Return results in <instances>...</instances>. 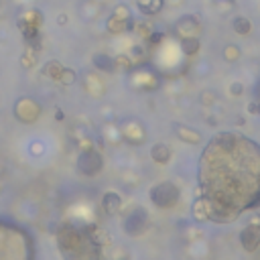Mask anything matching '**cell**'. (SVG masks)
Instances as JSON below:
<instances>
[{
	"mask_svg": "<svg viewBox=\"0 0 260 260\" xmlns=\"http://www.w3.org/2000/svg\"><path fill=\"white\" fill-rule=\"evenodd\" d=\"M224 59L230 61V63L238 61V59H240V47H236V45H226V47H224Z\"/></svg>",
	"mask_w": 260,
	"mask_h": 260,
	"instance_id": "obj_17",
	"label": "cell"
},
{
	"mask_svg": "<svg viewBox=\"0 0 260 260\" xmlns=\"http://www.w3.org/2000/svg\"><path fill=\"white\" fill-rule=\"evenodd\" d=\"M201 100H203V104H213V94L205 92V94H201Z\"/></svg>",
	"mask_w": 260,
	"mask_h": 260,
	"instance_id": "obj_24",
	"label": "cell"
},
{
	"mask_svg": "<svg viewBox=\"0 0 260 260\" xmlns=\"http://www.w3.org/2000/svg\"><path fill=\"white\" fill-rule=\"evenodd\" d=\"M240 244L246 252H254L260 246V226H256V224L246 226L240 232Z\"/></svg>",
	"mask_w": 260,
	"mask_h": 260,
	"instance_id": "obj_6",
	"label": "cell"
},
{
	"mask_svg": "<svg viewBox=\"0 0 260 260\" xmlns=\"http://www.w3.org/2000/svg\"><path fill=\"white\" fill-rule=\"evenodd\" d=\"M57 242L65 260H100V242L88 228L63 226Z\"/></svg>",
	"mask_w": 260,
	"mask_h": 260,
	"instance_id": "obj_2",
	"label": "cell"
},
{
	"mask_svg": "<svg viewBox=\"0 0 260 260\" xmlns=\"http://www.w3.org/2000/svg\"><path fill=\"white\" fill-rule=\"evenodd\" d=\"M102 205H104V209L108 211V213H116V211H120V205H122V199H120V195L118 193H106L104 195V199H102Z\"/></svg>",
	"mask_w": 260,
	"mask_h": 260,
	"instance_id": "obj_11",
	"label": "cell"
},
{
	"mask_svg": "<svg viewBox=\"0 0 260 260\" xmlns=\"http://www.w3.org/2000/svg\"><path fill=\"white\" fill-rule=\"evenodd\" d=\"M163 37H165L163 33H151V35H149V43L157 45V43H161V39H163Z\"/></svg>",
	"mask_w": 260,
	"mask_h": 260,
	"instance_id": "obj_22",
	"label": "cell"
},
{
	"mask_svg": "<svg viewBox=\"0 0 260 260\" xmlns=\"http://www.w3.org/2000/svg\"><path fill=\"white\" fill-rule=\"evenodd\" d=\"M122 226H124V232H126V234L139 236V234H143V232L149 228V215L145 213V209H135V211H130V213L124 218Z\"/></svg>",
	"mask_w": 260,
	"mask_h": 260,
	"instance_id": "obj_5",
	"label": "cell"
},
{
	"mask_svg": "<svg viewBox=\"0 0 260 260\" xmlns=\"http://www.w3.org/2000/svg\"><path fill=\"white\" fill-rule=\"evenodd\" d=\"M61 71H63V65L59 63V61H49V63H45V75H49V77H55V79H59V75H61Z\"/></svg>",
	"mask_w": 260,
	"mask_h": 260,
	"instance_id": "obj_16",
	"label": "cell"
},
{
	"mask_svg": "<svg viewBox=\"0 0 260 260\" xmlns=\"http://www.w3.org/2000/svg\"><path fill=\"white\" fill-rule=\"evenodd\" d=\"M114 63H116V69H118V67H122V69H130V67H133V59L126 57V55L114 57Z\"/></svg>",
	"mask_w": 260,
	"mask_h": 260,
	"instance_id": "obj_19",
	"label": "cell"
},
{
	"mask_svg": "<svg viewBox=\"0 0 260 260\" xmlns=\"http://www.w3.org/2000/svg\"><path fill=\"white\" fill-rule=\"evenodd\" d=\"M179 195H181V193H179L177 185H175V183H169V181L159 183V185H155V187L151 189V201H153L157 207H163V209H169V207L177 205Z\"/></svg>",
	"mask_w": 260,
	"mask_h": 260,
	"instance_id": "obj_3",
	"label": "cell"
},
{
	"mask_svg": "<svg viewBox=\"0 0 260 260\" xmlns=\"http://www.w3.org/2000/svg\"><path fill=\"white\" fill-rule=\"evenodd\" d=\"M114 15H116V17H120V19H124V21L133 19V17H130V11H128L126 7H118V9H114Z\"/></svg>",
	"mask_w": 260,
	"mask_h": 260,
	"instance_id": "obj_20",
	"label": "cell"
},
{
	"mask_svg": "<svg viewBox=\"0 0 260 260\" xmlns=\"http://www.w3.org/2000/svg\"><path fill=\"white\" fill-rule=\"evenodd\" d=\"M27 53H29V55H27V57L23 59V63H25V65H29V63H35V59H37V57H35V55L31 53V51H27Z\"/></svg>",
	"mask_w": 260,
	"mask_h": 260,
	"instance_id": "obj_25",
	"label": "cell"
},
{
	"mask_svg": "<svg viewBox=\"0 0 260 260\" xmlns=\"http://www.w3.org/2000/svg\"><path fill=\"white\" fill-rule=\"evenodd\" d=\"M39 112H41V108H39L33 100H29V98H23V100L15 106V114H17V118L23 120V122H33V120H37Z\"/></svg>",
	"mask_w": 260,
	"mask_h": 260,
	"instance_id": "obj_7",
	"label": "cell"
},
{
	"mask_svg": "<svg viewBox=\"0 0 260 260\" xmlns=\"http://www.w3.org/2000/svg\"><path fill=\"white\" fill-rule=\"evenodd\" d=\"M130 29H135L133 19L124 21V19H120V17L112 15V17H110V21H108V31H110V33H124V31H130Z\"/></svg>",
	"mask_w": 260,
	"mask_h": 260,
	"instance_id": "obj_8",
	"label": "cell"
},
{
	"mask_svg": "<svg viewBox=\"0 0 260 260\" xmlns=\"http://www.w3.org/2000/svg\"><path fill=\"white\" fill-rule=\"evenodd\" d=\"M232 29H234L238 35L246 37V35H250V31H252V23H250L246 17H234V21H232Z\"/></svg>",
	"mask_w": 260,
	"mask_h": 260,
	"instance_id": "obj_13",
	"label": "cell"
},
{
	"mask_svg": "<svg viewBox=\"0 0 260 260\" xmlns=\"http://www.w3.org/2000/svg\"><path fill=\"white\" fill-rule=\"evenodd\" d=\"M139 7L147 15H157L163 9V0H139Z\"/></svg>",
	"mask_w": 260,
	"mask_h": 260,
	"instance_id": "obj_14",
	"label": "cell"
},
{
	"mask_svg": "<svg viewBox=\"0 0 260 260\" xmlns=\"http://www.w3.org/2000/svg\"><path fill=\"white\" fill-rule=\"evenodd\" d=\"M151 157H153L155 163L165 165V163H169V159H171V149H169L167 145H163V143H157V145L151 149Z\"/></svg>",
	"mask_w": 260,
	"mask_h": 260,
	"instance_id": "obj_10",
	"label": "cell"
},
{
	"mask_svg": "<svg viewBox=\"0 0 260 260\" xmlns=\"http://www.w3.org/2000/svg\"><path fill=\"white\" fill-rule=\"evenodd\" d=\"M102 167H104L102 155H100L98 151H94V149H85V151L79 155V159H77V169H79V173H83V175H88V177L98 175V173L102 171Z\"/></svg>",
	"mask_w": 260,
	"mask_h": 260,
	"instance_id": "obj_4",
	"label": "cell"
},
{
	"mask_svg": "<svg viewBox=\"0 0 260 260\" xmlns=\"http://www.w3.org/2000/svg\"><path fill=\"white\" fill-rule=\"evenodd\" d=\"M94 65L102 71H114L116 69V63H114V57L106 55V53H98L94 55Z\"/></svg>",
	"mask_w": 260,
	"mask_h": 260,
	"instance_id": "obj_12",
	"label": "cell"
},
{
	"mask_svg": "<svg viewBox=\"0 0 260 260\" xmlns=\"http://www.w3.org/2000/svg\"><path fill=\"white\" fill-rule=\"evenodd\" d=\"M57 25H59V27L67 25V15H59V17H57Z\"/></svg>",
	"mask_w": 260,
	"mask_h": 260,
	"instance_id": "obj_26",
	"label": "cell"
},
{
	"mask_svg": "<svg viewBox=\"0 0 260 260\" xmlns=\"http://www.w3.org/2000/svg\"><path fill=\"white\" fill-rule=\"evenodd\" d=\"M181 49L185 55H195L199 51V39L197 37H183L181 39Z\"/></svg>",
	"mask_w": 260,
	"mask_h": 260,
	"instance_id": "obj_15",
	"label": "cell"
},
{
	"mask_svg": "<svg viewBox=\"0 0 260 260\" xmlns=\"http://www.w3.org/2000/svg\"><path fill=\"white\" fill-rule=\"evenodd\" d=\"M175 130H177V137H179L181 141L189 143V145L201 143V135L197 133V130H193V128H187V126H175Z\"/></svg>",
	"mask_w": 260,
	"mask_h": 260,
	"instance_id": "obj_9",
	"label": "cell"
},
{
	"mask_svg": "<svg viewBox=\"0 0 260 260\" xmlns=\"http://www.w3.org/2000/svg\"><path fill=\"white\" fill-rule=\"evenodd\" d=\"M130 55L137 57V59H143V47L141 45H135L133 49H130Z\"/></svg>",
	"mask_w": 260,
	"mask_h": 260,
	"instance_id": "obj_23",
	"label": "cell"
},
{
	"mask_svg": "<svg viewBox=\"0 0 260 260\" xmlns=\"http://www.w3.org/2000/svg\"><path fill=\"white\" fill-rule=\"evenodd\" d=\"M199 181L207 220L232 222L260 203V147L234 133L218 135L201 157Z\"/></svg>",
	"mask_w": 260,
	"mask_h": 260,
	"instance_id": "obj_1",
	"label": "cell"
},
{
	"mask_svg": "<svg viewBox=\"0 0 260 260\" xmlns=\"http://www.w3.org/2000/svg\"><path fill=\"white\" fill-rule=\"evenodd\" d=\"M59 79H61L65 85H71V83L75 81V71H73V69H69V67H63V71H61Z\"/></svg>",
	"mask_w": 260,
	"mask_h": 260,
	"instance_id": "obj_18",
	"label": "cell"
},
{
	"mask_svg": "<svg viewBox=\"0 0 260 260\" xmlns=\"http://www.w3.org/2000/svg\"><path fill=\"white\" fill-rule=\"evenodd\" d=\"M230 94H232V96H242V94H244V85H242L240 81H234V83L230 85Z\"/></svg>",
	"mask_w": 260,
	"mask_h": 260,
	"instance_id": "obj_21",
	"label": "cell"
},
{
	"mask_svg": "<svg viewBox=\"0 0 260 260\" xmlns=\"http://www.w3.org/2000/svg\"><path fill=\"white\" fill-rule=\"evenodd\" d=\"M248 112H252V114H256V112H260V108H258V104H250V106H248Z\"/></svg>",
	"mask_w": 260,
	"mask_h": 260,
	"instance_id": "obj_27",
	"label": "cell"
}]
</instances>
